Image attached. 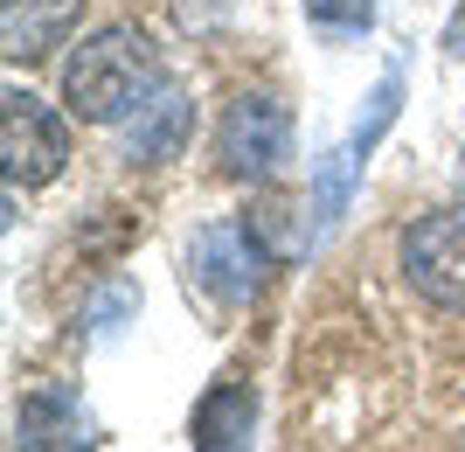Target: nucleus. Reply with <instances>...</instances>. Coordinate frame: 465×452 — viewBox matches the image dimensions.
<instances>
[{
  "instance_id": "obj_1",
  "label": "nucleus",
  "mask_w": 465,
  "mask_h": 452,
  "mask_svg": "<svg viewBox=\"0 0 465 452\" xmlns=\"http://www.w3.org/2000/svg\"><path fill=\"white\" fill-rule=\"evenodd\" d=\"M160 84H167V70H160L153 35L133 21H112L63 56V112L84 126H125Z\"/></svg>"
},
{
  "instance_id": "obj_2",
  "label": "nucleus",
  "mask_w": 465,
  "mask_h": 452,
  "mask_svg": "<svg viewBox=\"0 0 465 452\" xmlns=\"http://www.w3.org/2000/svg\"><path fill=\"white\" fill-rule=\"evenodd\" d=\"M215 160L230 181H278L292 167V112L272 91H243V98L223 105V126H215Z\"/></svg>"
},
{
  "instance_id": "obj_3",
  "label": "nucleus",
  "mask_w": 465,
  "mask_h": 452,
  "mask_svg": "<svg viewBox=\"0 0 465 452\" xmlns=\"http://www.w3.org/2000/svg\"><path fill=\"white\" fill-rule=\"evenodd\" d=\"M264 272H272V244L257 236L251 216H223L209 230H194L188 244V278L223 306H251L264 293Z\"/></svg>"
},
{
  "instance_id": "obj_4",
  "label": "nucleus",
  "mask_w": 465,
  "mask_h": 452,
  "mask_svg": "<svg viewBox=\"0 0 465 452\" xmlns=\"http://www.w3.org/2000/svg\"><path fill=\"white\" fill-rule=\"evenodd\" d=\"M396 265H403L417 299L445 306V314H465V209H430V216L403 223Z\"/></svg>"
},
{
  "instance_id": "obj_5",
  "label": "nucleus",
  "mask_w": 465,
  "mask_h": 452,
  "mask_svg": "<svg viewBox=\"0 0 465 452\" xmlns=\"http://www.w3.org/2000/svg\"><path fill=\"white\" fill-rule=\"evenodd\" d=\"M0 160H7V188H49L70 160L63 112L21 84H7V98H0Z\"/></svg>"
},
{
  "instance_id": "obj_6",
  "label": "nucleus",
  "mask_w": 465,
  "mask_h": 452,
  "mask_svg": "<svg viewBox=\"0 0 465 452\" xmlns=\"http://www.w3.org/2000/svg\"><path fill=\"white\" fill-rule=\"evenodd\" d=\"M97 417L70 383H35L15 411V452H91Z\"/></svg>"
},
{
  "instance_id": "obj_7",
  "label": "nucleus",
  "mask_w": 465,
  "mask_h": 452,
  "mask_svg": "<svg viewBox=\"0 0 465 452\" xmlns=\"http://www.w3.org/2000/svg\"><path fill=\"white\" fill-rule=\"evenodd\" d=\"M188 133H194V105L181 98L174 84H160L153 98L118 126V154L133 160V167H167V160H181Z\"/></svg>"
},
{
  "instance_id": "obj_8",
  "label": "nucleus",
  "mask_w": 465,
  "mask_h": 452,
  "mask_svg": "<svg viewBox=\"0 0 465 452\" xmlns=\"http://www.w3.org/2000/svg\"><path fill=\"white\" fill-rule=\"evenodd\" d=\"M84 0H0V56L7 63H42L56 56L77 28Z\"/></svg>"
},
{
  "instance_id": "obj_9",
  "label": "nucleus",
  "mask_w": 465,
  "mask_h": 452,
  "mask_svg": "<svg viewBox=\"0 0 465 452\" xmlns=\"http://www.w3.org/2000/svg\"><path fill=\"white\" fill-rule=\"evenodd\" d=\"M251 446H257V390L230 376L194 404V452H251Z\"/></svg>"
},
{
  "instance_id": "obj_10",
  "label": "nucleus",
  "mask_w": 465,
  "mask_h": 452,
  "mask_svg": "<svg viewBox=\"0 0 465 452\" xmlns=\"http://www.w3.org/2000/svg\"><path fill=\"white\" fill-rule=\"evenodd\" d=\"M354 181H361V160H354L348 146H333V154L312 167V236H333V223L348 216Z\"/></svg>"
},
{
  "instance_id": "obj_11",
  "label": "nucleus",
  "mask_w": 465,
  "mask_h": 452,
  "mask_svg": "<svg viewBox=\"0 0 465 452\" xmlns=\"http://www.w3.org/2000/svg\"><path fill=\"white\" fill-rule=\"evenodd\" d=\"M396 105H403V77H396V70H389L382 84H375L369 91V112L354 118V133H348V154L361 160V167H369V154H375V139L389 133V126H396Z\"/></svg>"
},
{
  "instance_id": "obj_12",
  "label": "nucleus",
  "mask_w": 465,
  "mask_h": 452,
  "mask_svg": "<svg viewBox=\"0 0 465 452\" xmlns=\"http://www.w3.org/2000/svg\"><path fill=\"white\" fill-rule=\"evenodd\" d=\"M306 28L327 42H354L375 28V0H306Z\"/></svg>"
},
{
  "instance_id": "obj_13",
  "label": "nucleus",
  "mask_w": 465,
  "mask_h": 452,
  "mask_svg": "<svg viewBox=\"0 0 465 452\" xmlns=\"http://www.w3.org/2000/svg\"><path fill=\"white\" fill-rule=\"evenodd\" d=\"M139 314V293L133 286H112V293L91 306V335H118V320H133Z\"/></svg>"
},
{
  "instance_id": "obj_14",
  "label": "nucleus",
  "mask_w": 465,
  "mask_h": 452,
  "mask_svg": "<svg viewBox=\"0 0 465 452\" xmlns=\"http://www.w3.org/2000/svg\"><path fill=\"white\" fill-rule=\"evenodd\" d=\"M445 56H459V63H465V0L451 7V21H445Z\"/></svg>"
},
{
  "instance_id": "obj_15",
  "label": "nucleus",
  "mask_w": 465,
  "mask_h": 452,
  "mask_svg": "<svg viewBox=\"0 0 465 452\" xmlns=\"http://www.w3.org/2000/svg\"><path fill=\"white\" fill-rule=\"evenodd\" d=\"M459 167H465V154H459Z\"/></svg>"
}]
</instances>
